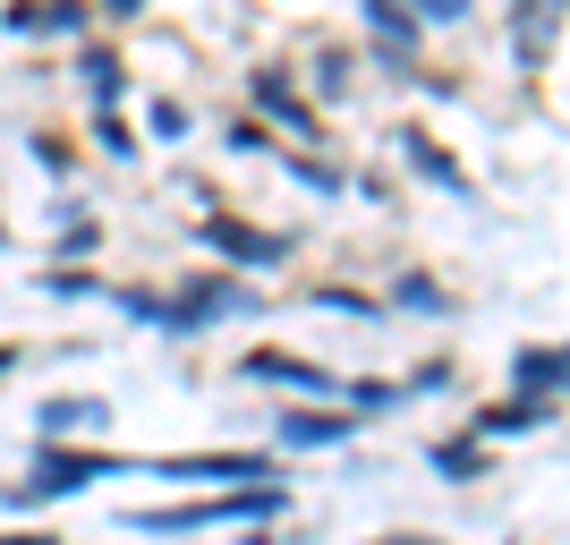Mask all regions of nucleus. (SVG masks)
<instances>
[{
    "instance_id": "nucleus-1",
    "label": "nucleus",
    "mask_w": 570,
    "mask_h": 545,
    "mask_svg": "<svg viewBox=\"0 0 570 545\" xmlns=\"http://www.w3.org/2000/svg\"><path fill=\"white\" fill-rule=\"evenodd\" d=\"M86 477H111V460H102V451H43V460H35V477L18 486V503H51V495H77Z\"/></svg>"
},
{
    "instance_id": "nucleus-2",
    "label": "nucleus",
    "mask_w": 570,
    "mask_h": 545,
    "mask_svg": "<svg viewBox=\"0 0 570 545\" xmlns=\"http://www.w3.org/2000/svg\"><path fill=\"white\" fill-rule=\"evenodd\" d=\"M273 486H238V495H222V503H188V512H137V528H214V520H238V512H273Z\"/></svg>"
},
{
    "instance_id": "nucleus-3",
    "label": "nucleus",
    "mask_w": 570,
    "mask_h": 545,
    "mask_svg": "<svg viewBox=\"0 0 570 545\" xmlns=\"http://www.w3.org/2000/svg\"><path fill=\"white\" fill-rule=\"evenodd\" d=\"M238 308H247V290H238V282H196L179 308H163V324H170V332H196V324H214V315H238Z\"/></svg>"
},
{
    "instance_id": "nucleus-4",
    "label": "nucleus",
    "mask_w": 570,
    "mask_h": 545,
    "mask_svg": "<svg viewBox=\"0 0 570 545\" xmlns=\"http://www.w3.org/2000/svg\"><path fill=\"white\" fill-rule=\"evenodd\" d=\"M205 239H214L222 256H238V264H273V256H289V239H282V231H238V222H205Z\"/></svg>"
},
{
    "instance_id": "nucleus-5",
    "label": "nucleus",
    "mask_w": 570,
    "mask_h": 545,
    "mask_svg": "<svg viewBox=\"0 0 570 545\" xmlns=\"http://www.w3.org/2000/svg\"><path fill=\"white\" fill-rule=\"evenodd\" d=\"M366 26L383 35V51H392V60H409V51H417V9H409V0H366Z\"/></svg>"
},
{
    "instance_id": "nucleus-6",
    "label": "nucleus",
    "mask_w": 570,
    "mask_h": 545,
    "mask_svg": "<svg viewBox=\"0 0 570 545\" xmlns=\"http://www.w3.org/2000/svg\"><path fill=\"white\" fill-rule=\"evenodd\" d=\"M553 26H562V0H520V60H528V69H546Z\"/></svg>"
},
{
    "instance_id": "nucleus-7",
    "label": "nucleus",
    "mask_w": 570,
    "mask_h": 545,
    "mask_svg": "<svg viewBox=\"0 0 570 545\" xmlns=\"http://www.w3.org/2000/svg\"><path fill=\"white\" fill-rule=\"evenodd\" d=\"M350 427H357V409H350V418H324V409H289V418H282V444L315 451V444H341Z\"/></svg>"
},
{
    "instance_id": "nucleus-8",
    "label": "nucleus",
    "mask_w": 570,
    "mask_h": 545,
    "mask_svg": "<svg viewBox=\"0 0 570 545\" xmlns=\"http://www.w3.org/2000/svg\"><path fill=\"white\" fill-rule=\"evenodd\" d=\"M163 477H230L238 486V477H273V469L256 451H214V460H163Z\"/></svg>"
},
{
    "instance_id": "nucleus-9",
    "label": "nucleus",
    "mask_w": 570,
    "mask_h": 545,
    "mask_svg": "<svg viewBox=\"0 0 570 545\" xmlns=\"http://www.w3.org/2000/svg\"><path fill=\"white\" fill-rule=\"evenodd\" d=\"M511 383H520V392H537V401H546L553 383H570V350H520V367H511Z\"/></svg>"
},
{
    "instance_id": "nucleus-10",
    "label": "nucleus",
    "mask_w": 570,
    "mask_h": 545,
    "mask_svg": "<svg viewBox=\"0 0 570 545\" xmlns=\"http://www.w3.org/2000/svg\"><path fill=\"white\" fill-rule=\"evenodd\" d=\"M86 9L77 0H51V9H9V35H77Z\"/></svg>"
},
{
    "instance_id": "nucleus-11",
    "label": "nucleus",
    "mask_w": 570,
    "mask_h": 545,
    "mask_svg": "<svg viewBox=\"0 0 570 545\" xmlns=\"http://www.w3.org/2000/svg\"><path fill=\"white\" fill-rule=\"evenodd\" d=\"M537 418H546V401H537V392H511L502 409L476 418V435H520V427H537Z\"/></svg>"
},
{
    "instance_id": "nucleus-12",
    "label": "nucleus",
    "mask_w": 570,
    "mask_h": 545,
    "mask_svg": "<svg viewBox=\"0 0 570 545\" xmlns=\"http://www.w3.org/2000/svg\"><path fill=\"white\" fill-rule=\"evenodd\" d=\"M247 376H273V383H307V392H324V367H307V358H247Z\"/></svg>"
},
{
    "instance_id": "nucleus-13",
    "label": "nucleus",
    "mask_w": 570,
    "mask_h": 545,
    "mask_svg": "<svg viewBox=\"0 0 570 545\" xmlns=\"http://www.w3.org/2000/svg\"><path fill=\"white\" fill-rule=\"evenodd\" d=\"M409 163L426 171V179H443V188H469V179H460V171H452V163H443V154H434V145H426V137H409Z\"/></svg>"
},
{
    "instance_id": "nucleus-14",
    "label": "nucleus",
    "mask_w": 570,
    "mask_h": 545,
    "mask_svg": "<svg viewBox=\"0 0 570 545\" xmlns=\"http://www.w3.org/2000/svg\"><path fill=\"white\" fill-rule=\"evenodd\" d=\"M434 469L443 477H476V444H434Z\"/></svg>"
},
{
    "instance_id": "nucleus-15",
    "label": "nucleus",
    "mask_w": 570,
    "mask_h": 545,
    "mask_svg": "<svg viewBox=\"0 0 570 545\" xmlns=\"http://www.w3.org/2000/svg\"><path fill=\"white\" fill-rule=\"evenodd\" d=\"M256 95H264V103H273V111H289V119H307V103L289 95V86H282V77H273V69H264V77H256Z\"/></svg>"
},
{
    "instance_id": "nucleus-16",
    "label": "nucleus",
    "mask_w": 570,
    "mask_h": 545,
    "mask_svg": "<svg viewBox=\"0 0 570 545\" xmlns=\"http://www.w3.org/2000/svg\"><path fill=\"white\" fill-rule=\"evenodd\" d=\"M86 86H95L102 103H119V60H111V51H102V60H86Z\"/></svg>"
},
{
    "instance_id": "nucleus-17",
    "label": "nucleus",
    "mask_w": 570,
    "mask_h": 545,
    "mask_svg": "<svg viewBox=\"0 0 570 545\" xmlns=\"http://www.w3.org/2000/svg\"><path fill=\"white\" fill-rule=\"evenodd\" d=\"M409 9H417V26H426V18H460L469 0H409Z\"/></svg>"
},
{
    "instance_id": "nucleus-18",
    "label": "nucleus",
    "mask_w": 570,
    "mask_h": 545,
    "mask_svg": "<svg viewBox=\"0 0 570 545\" xmlns=\"http://www.w3.org/2000/svg\"><path fill=\"white\" fill-rule=\"evenodd\" d=\"M0 545H51V537H43V528H26V537H0Z\"/></svg>"
},
{
    "instance_id": "nucleus-19",
    "label": "nucleus",
    "mask_w": 570,
    "mask_h": 545,
    "mask_svg": "<svg viewBox=\"0 0 570 545\" xmlns=\"http://www.w3.org/2000/svg\"><path fill=\"white\" fill-rule=\"evenodd\" d=\"M383 545H426V537H383Z\"/></svg>"
},
{
    "instance_id": "nucleus-20",
    "label": "nucleus",
    "mask_w": 570,
    "mask_h": 545,
    "mask_svg": "<svg viewBox=\"0 0 570 545\" xmlns=\"http://www.w3.org/2000/svg\"><path fill=\"white\" fill-rule=\"evenodd\" d=\"M111 9H145V0H111Z\"/></svg>"
}]
</instances>
